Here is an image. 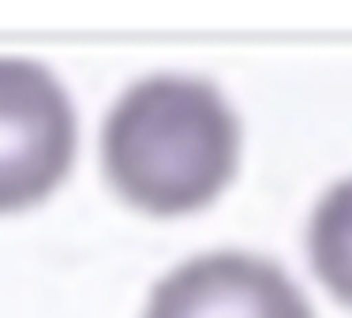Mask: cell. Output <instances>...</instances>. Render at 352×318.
Returning a JSON list of instances; mask_svg holds the SVG:
<instances>
[{
  "label": "cell",
  "mask_w": 352,
  "mask_h": 318,
  "mask_svg": "<svg viewBox=\"0 0 352 318\" xmlns=\"http://www.w3.org/2000/svg\"><path fill=\"white\" fill-rule=\"evenodd\" d=\"M307 251L318 281L352 307V177L318 198L307 229Z\"/></svg>",
  "instance_id": "277c9868"
},
{
  "label": "cell",
  "mask_w": 352,
  "mask_h": 318,
  "mask_svg": "<svg viewBox=\"0 0 352 318\" xmlns=\"http://www.w3.org/2000/svg\"><path fill=\"white\" fill-rule=\"evenodd\" d=\"M79 124L49 68L0 56V214L49 198L75 161Z\"/></svg>",
  "instance_id": "7a4b0ae2"
},
{
  "label": "cell",
  "mask_w": 352,
  "mask_h": 318,
  "mask_svg": "<svg viewBox=\"0 0 352 318\" xmlns=\"http://www.w3.org/2000/svg\"><path fill=\"white\" fill-rule=\"evenodd\" d=\"M240 157V124L214 82L150 75L131 82L102 128L105 180L154 217L203 210L225 191Z\"/></svg>",
  "instance_id": "6da1fadb"
},
{
  "label": "cell",
  "mask_w": 352,
  "mask_h": 318,
  "mask_svg": "<svg viewBox=\"0 0 352 318\" xmlns=\"http://www.w3.org/2000/svg\"><path fill=\"white\" fill-rule=\"evenodd\" d=\"M142 318H315V311L281 266L244 251H214L165 273Z\"/></svg>",
  "instance_id": "3957f363"
}]
</instances>
